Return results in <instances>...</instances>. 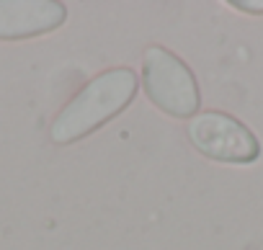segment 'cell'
<instances>
[{"label":"cell","instance_id":"7a4b0ae2","mask_svg":"<svg viewBox=\"0 0 263 250\" xmlns=\"http://www.w3.org/2000/svg\"><path fill=\"white\" fill-rule=\"evenodd\" d=\"M142 90L147 101L173 119H194L201 106L199 83L191 67L171 49L153 44L142 54Z\"/></svg>","mask_w":263,"mask_h":250},{"label":"cell","instance_id":"6da1fadb","mask_svg":"<svg viewBox=\"0 0 263 250\" xmlns=\"http://www.w3.org/2000/svg\"><path fill=\"white\" fill-rule=\"evenodd\" d=\"M137 72L132 67H108L101 75L90 78L52 119L49 137L54 145H72L114 116H119L137 93Z\"/></svg>","mask_w":263,"mask_h":250},{"label":"cell","instance_id":"5b68a950","mask_svg":"<svg viewBox=\"0 0 263 250\" xmlns=\"http://www.w3.org/2000/svg\"><path fill=\"white\" fill-rule=\"evenodd\" d=\"M230 6L235 11H242V13H250V16L263 13V0H230Z\"/></svg>","mask_w":263,"mask_h":250},{"label":"cell","instance_id":"277c9868","mask_svg":"<svg viewBox=\"0 0 263 250\" xmlns=\"http://www.w3.org/2000/svg\"><path fill=\"white\" fill-rule=\"evenodd\" d=\"M67 8L60 0H0V42H21L60 29Z\"/></svg>","mask_w":263,"mask_h":250},{"label":"cell","instance_id":"3957f363","mask_svg":"<svg viewBox=\"0 0 263 250\" xmlns=\"http://www.w3.org/2000/svg\"><path fill=\"white\" fill-rule=\"evenodd\" d=\"M186 137L196 152H201L204 158L214 163L248 165V163H255L260 155L258 137L240 119L217 108L199 111L194 119H189Z\"/></svg>","mask_w":263,"mask_h":250}]
</instances>
